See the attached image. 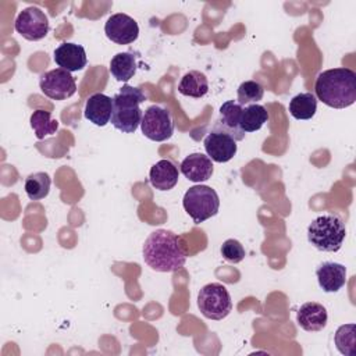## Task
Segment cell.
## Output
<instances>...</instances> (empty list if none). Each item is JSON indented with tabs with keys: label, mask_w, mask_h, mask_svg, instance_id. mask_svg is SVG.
<instances>
[{
	"label": "cell",
	"mask_w": 356,
	"mask_h": 356,
	"mask_svg": "<svg viewBox=\"0 0 356 356\" xmlns=\"http://www.w3.org/2000/svg\"><path fill=\"white\" fill-rule=\"evenodd\" d=\"M145 263L154 271L172 273L184 267L186 252L177 234L168 229H156L145 239L142 248Z\"/></svg>",
	"instance_id": "6da1fadb"
},
{
	"label": "cell",
	"mask_w": 356,
	"mask_h": 356,
	"mask_svg": "<svg viewBox=\"0 0 356 356\" xmlns=\"http://www.w3.org/2000/svg\"><path fill=\"white\" fill-rule=\"evenodd\" d=\"M314 93L328 107H349L356 102V72L345 67L325 70L316 78Z\"/></svg>",
	"instance_id": "7a4b0ae2"
},
{
	"label": "cell",
	"mask_w": 356,
	"mask_h": 356,
	"mask_svg": "<svg viewBox=\"0 0 356 356\" xmlns=\"http://www.w3.org/2000/svg\"><path fill=\"white\" fill-rule=\"evenodd\" d=\"M146 100V95L139 88L124 85L118 93L113 96L111 124L115 129L132 134L140 125L143 113L139 107Z\"/></svg>",
	"instance_id": "3957f363"
},
{
	"label": "cell",
	"mask_w": 356,
	"mask_h": 356,
	"mask_svg": "<svg viewBox=\"0 0 356 356\" xmlns=\"http://www.w3.org/2000/svg\"><path fill=\"white\" fill-rule=\"evenodd\" d=\"M346 236V227L341 217L323 214L307 227V241L321 252H338Z\"/></svg>",
	"instance_id": "277c9868"
},
{
	"label": "cell",
	"mask_w": 356,
	"mask_h": 356,
	"mask_svg": "<svg viewBox=\"0 0 356 356\" xmlns=\"http://www.w3.org/2000/svg\"><path fill=\"white\" fill-rule=\"evenodd\" d=\"M182 204L193 222L200 224L218 213L220 197L213 188L195 185L185 192Z\"/></svg>",
	"instance_id": "5b68a950"
},
{
	"label": "cell",
	"mask_w": 356,
	"mask_h": 356,
	"mask_svg": "<svg viewBox=\"0 0 356 356\" xmlns=\"http://www.w3.org/2000/svg\"><path fill=\"white\" fill-rule=\"evenodd\" d=\"M197 307L206 318L222 320L232 310L231 295L222 284H207L197 293Z\"/></svg>",
	"instance_id": "8992f818"
},
{
	"label": "cell",
	"mask_w": 356,
	"mask_h": 356,
	"mask_svg": "<svg viewBox=\"0 0 356 356\" xmlns=\"http://www.w3.org/2000/svg\"><path fill=\"white\" fill-rule=\"evenodd\" d=\"M140 129L147 139L154 142H164L174 134L172 115L167 108L159 104L149 106L143 113Z\"/></svg>",
	"instance_id": "52a82bcc"
},
{
	"label": "cell",
	"mask_w": 356,
	"mask_h": 356,
	"mask_svg": "<svg viewBox=\"0 0 356 356\" xmlns=\"http://www.w3.org/2000/svg\"><path fill=\"white\" fill-rule=\"evenodd\" d=\"M39 88L53 100H65L76 92V82L71 72L63 68H54L40 75Z\"/></svg>",
	"instance_id": "ba28073f"
},
{
	"label": "cell",
	"mask_w": 356,
	"mask_h": 356,
	"mask_svg": "<svg viewBox=\"0 0 356 356\" xmlns=\"http://www.w3.org/2000/svg\"><path fill=\"white\" fill-rule=\"evenodd\" d=\"M15 31L26 40H40L43 39L49 32V18L38 7H26L17 15Z\"/></svg>",
	"instance_id": "9c48e42d"
},
{
	"label": "cell",
	"mask_w": 356,
	"mask_h": 356,
	"mask_svg": "<svg viewBox=\"0 0 356 356\" xmlns=\"http://www.w3.org/2000/svg\"><path fill=\"white\" fill-rule=\"evenodd\" d=\"M207 156L216 163L229 161L238 150L236 140L222 129L211 127V131L203 140Z\"/></svg>",
	"instance_id": "30bf717a"
},
{
	"label": "cell",
	"mask_w": 356,
	"mask_h": 356,
	"mask_svg": "<svg viewBox=\"0 0 356 356\" xmlns=\"http://www.w3.org/2000/svg\"><path fill=\"white\" fill-rule=\"evenodd\" d=\"M104 33L117 44H129L138 39L139 26L132 17L124 13H117L107 18L104 24Z\"/></svg>",
	"instance_id": "8fae6325"
},
{
	"label": "cell",
	"mask_w": 356,
	"mask_h": 356,
	"mask_svg": "<svg viewBox=\"0 0 356 356\" xmlns=\"http://www.w3.org/2000/svg\"><path fill=\"white\" fill-rule=\"evenodd\" d=\"M242 108L243 107L238 102L227 100L225 103L221 104L220 115L214 121L213 127L225 131L236 142L242 140L245 138V132L241 128V113H242Z\"/></svg>",
	"instance_id": "7c38bea8"
},
{
	"label": "cell",
	"mask_w": 356,
	"mask_h": 356,
	"mask_svg": "<svg viewBox=\"0 0 356 356\" xmlns=\"http://www.w3.org/2000/svg\"><path fill=\"white\" fill-rule=\"evenodd\" d=\"M54 63L58 65V68H63L68 72L74 71H81L86 67L88 58H86V51L83 46L76 44V43H61L56 50H54Z\"/></svg>",
	"instance_id": "4fadbf2b"
},
{
	"label": "cell",
	"mask_w": 356,
	"mask_h": 356,
	"mask_svg": "<svg viewBox=\"0 0 356 356\" xmlns=\"http://www.w3.org/2000/svg\"><path fill=\"white\" fill-rule=\"evenodd\" d=\"M179 170L185 178L192 182L200 184L211 178L214 167L209 156L203 153H191L182 160Z\"/></svg>",
	"instance_id": "5bb4252c"
},
{
	"label": "cell",
	"mask_w": 356,
	"mask_h": 356,
	"mask_svg": "<svg viewBox=\"0 0 356 356\" xmlns=\"http://www.w3.org/2000/svg\"><path fill=\"white\" fill-rule=\"evenodd\" d=\"M327 309L317 302L303 303L296 313V321L299 327L309 332L321 331L327 325Z\"/></svg>",
	"instance_id": "9a60e30c"
},
{
	"label": "cell",
	"mask_w": 356,
	"mask_h": 356,
	"mask_svg": "<svg viewBox=\"0 0 356 356\" xmlns=\"http://www.w3.org/2000/svg\"><path fill=\"white\" fill-rule=\"evenodd\" d=\"M111 113L113 99L104 93H93L85 103V118L97 127L107 125L111 120Z\"/></svg>",
	"instance_id": "2e32d148"
},
{
	"label": "cell",
	"mask_w": 356,
	"mask_h": 356,
	"mask_svg": "<svg viewBox=\"0 0 356 356\" xmlns=\"http://www.w3.org/2000/svg\"><path fill=\"white\" fill-rule=\"evenodd\" d=\"M316 275L324 292H338L346 282V267L341 263L324 261L317 267Z\"/></svg>",
	"instance_id": "e0dca14e"
},
{
	"label": "cell",
	"mask_w": 356,
	"mask_h": 356,
	"mask_svg": "<svg viewBox=\"0 0 356 356\" xmlns=\"http://www.w3.org/2000/svg\"><path fill=\"white\" fill-rule=\"evenodd\" d=\"M179 171L178 167L167 159L159 160L150 167L149 181L153 188L159 191H170L178 184Z\"/></svg>",
	"instance_id": "ac0fdd59"
},
{
	"label": "cell",
	"mask_w": 356,
	"mask_h": 356,
	"mask_svg": "<svg viewBox=\"0 0 356 356\" xmlns=\"http://www.w3.org/2000/svg\"><path fill=\"white\" fill-rule=\"evenodd\" d=\"M178 92L184 96L200 99L206 96L209 92V81L203 72L192 70L181 78Z\"/></svg>",
	"instance_id": "d6986e66"
},
{
	"label": "cell",
	"mask_w": 356,
	"mask_h": 356,
	"mask_svg": "<svg viewBox=\"0 0 356 356\" xmlns=\"http://www.w3.org/2000/svg\"><path fill=\"white\" fill-rule=\"evenodd\" d=\"M110 72L120 82H128L136 72V57L129 51L117 53L110 60Z\"/></svg>",
	"instance_id": "ffe728a7"
},
{
	"label": "cell",
	"mask_w": 356,
	"mask_h": 356,
	"mask_svg": "<svg viewBox=\"0 0 356 356\" xmlns=\"http://www.w3.org/2000/svg\"><path fill=\"white\" fill-rule=\"evenodd\" d=\"M288 110L296 120H310L317 111V97L312 92L298 93L291 99Z\"/></svg>",
	"instance_id": "44dd1931"
},
{
	"label": "cell",
	"mask_w": 356,
	"mask_h": 356,
	"mask_svg": "<svg viewBox=\"0 0 356 356\" xmlns=\"http://www.w3.org/2000/svg\"><path fill=\"white\" fill-rule=\"evenodd\" d=\"M268 121V113L261 104H249L242 108L241 128L243 132L259 131Z\"/></svg>",
	"instance_id": "7402d4cb"
},
{
	"label": "cell",
	"mask_w": 356,
	"mask_h": 356,
	"mask_svg": "<svg viewBox=\"0 0 356 356\" xmlns=\"http://www.w3.org/2000/svg\"><path fill=\"white\" fill-rule=\"evenodd\" d=\"M50 185H51V178L49 177V174L39 171V172L29 174L26 177L24 189L26 196L31 200H40L49 195Z\"/></svg>",
	"instance_id": "603a6c76"
},
{
	"label": "cell",
	"mask_w": 356,
	"mask_h": 356,
	"mask_svg": "<svg viewBox=\"0 0 356 356\" xmlns=\"http://www.w3.org/2000/svg\"><path fill=\"white\" fill-rule=\"evenodd\" d=\"M31 127L38 139H44L49 135H54L58 129V121L51 118L50 111L38 108L31 114Z\"/></svg>",
	"instance_id": "cb8c5ba5"
},
{
	"label": "cell",
	"mask_w": 356,
	"mask_h": 356,
	"mask_svg": "<svg viewBox=\"0 0 356 356\" xmlns=\"http://www.w3.org/2000/svg\"><path fill=\"white\" fill-rule=\"evenodd\" d=\"M356 325L355 324H343L338 327L335 331L334 342L337 349L345 356H355L356 355Z\"/></svg>",
	"instance_id": "d4e9b609"
},
{
	"label": "cell",
	"mask_w": 356,
	"mask_h": 356,
	"mask_svg": "<svg viewBox=\"0 0 356 356\" xmlns=\"http://www.w3.org/2000/svg\"><path fill=\"white\" fill-rule=\"evenodd\" d=\"M264 88L257 81H245L238 86L236 90V100L238 103L245 107L249 104H254L263 99Z\"/></svg>",
	"instance_id": "484cf974"
},
{
	"label": "cell",
	"mask_w": 356,
	"mask_h": 356,
	"mask_svg": "<svg viewBox=\"0 0 356 356\" xmlns=\"http://www.w3.org/2000/svg\"><path fill=\"white\" fill-rule=\"evenodd\" d=\"M221 256L229 261V263H241L245 256H246V252H245V248L242 246V243L234 238L231 239H227L224 241V243L221 245Z\"/></svg>",
	"instance_id": "4316f807"
}]
</instances>
